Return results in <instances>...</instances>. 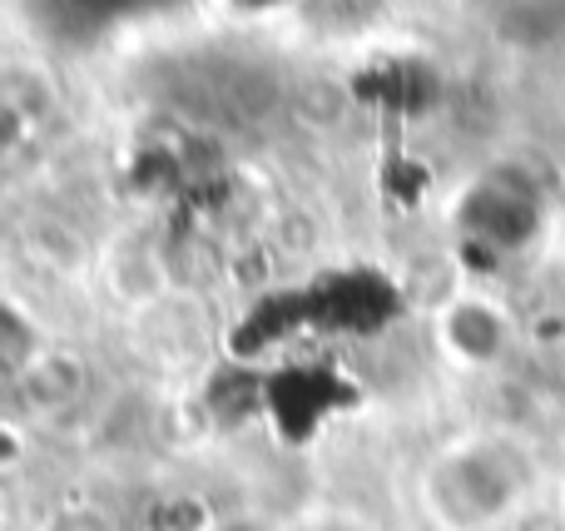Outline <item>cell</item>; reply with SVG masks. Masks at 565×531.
Returning <instances> with one entry per match:
<instances>
[{"mask_svg": "<svg viewBox=\"0 0 565 531\" xmlns=\"http://www.w3.org/2000/svg\"><path fill=\"white\" fill-rule=\"evenodd\" d=\"M218 531H254L248 522H228V527H218Z\"/></svg>", "mask_w": 565, "mask_h": 531, "instance_id": "obj_2", "label": "cell"}, {"mask_svg": "<svg viewBox=\"0 0 565 531\" xmlns=\"http://www.w3.org/2000/svg\"><path fill=\"white\" fill-rule=\"evenodd\" d=\"M50 531H115V527H109L99 512H89V507H79V512L55 517V522H50Z\"/></svg>", "mask_w": 565, "mask_h": 531, "instance_id": "obj_1", "label": "cell"}]
</instances>
